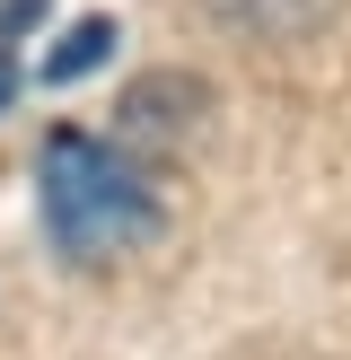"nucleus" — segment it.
Returning <instances> with one entry per match:
<instances>
[{
    "label": "nucleus",
    "instance_id": "nucleus-3",
    "mask_svg": "<svg viewBox=\"0 0 351 360\" xmlns=\"http://www.w3.org/2000/svg\"><path fill=\"white\" fill-rule=\"evenodd\" d=\"M211 18H220L228 35H263V44H290V35H307V27H325L343 0H202Z\"/></svg>",
    "mask_w": 351,
    "mask_h": 360
},
{
    "label": "nucleus",
    "instance_id": "nucleus-2",
    "mask_svg": "<svg viewBox=\"0 0 351 360\" xmlns=\"http://www.w3.org/2000/svg\"><path fill=\"white\" fill-rule=\"evenodd\" d=\"M123 141H150V150H167V141H193L211 115V88L193 79V70H150V79L123 88Z\"/></svg>",
    "mask_w": 351,
    "mask_h": 360
},
{
    "label": "nucleus",
    "instance_id": "nucleus-1",
    "mask_svg": "<svg viewBox=\"0 0 351 360\" xmlns=\"http://www.w3.org/2000/svg\"><path fill=\"white\" fill-rule=\"evenodd\" d=\"M35 211H44L53 255L70 264H114L140 238H158V185L132 167L123 141H97L79 123L44 132V167H35Z\"/></svg>",
    "mask_w": 351,
    "mask_h": 360
},
{
    "label": "nucleus",
    "instance_id": "nucleus-4",
    "mask_svg": "<svg viewBox=\"0 0 351 360\" xmlns=\"http://www.w3.org/2000/svg\"><path fill=\"white\" fill-rule=\"evenodd\" d=\"M105 53H114V18H79V27L62 35V53L44 62V79H79V70H97Z\"/></svg>",
    "mask_w": 351,
    "mask_h": 360
},
{
    "label": "nucleus",
    "instance_id": "nucleus-5",
    "mask_svg": "<svg viewBox=\"0 0 351 360\" xmlns=\"http://www.w3.org/2000/svg\"><path fill=\"white\" fill-rule=\"evenodd\" d=\"M9 97H18V53H9V35H0V115H9Z\"/></svg>",
    "mask_w": 351,
    "mask_h": 360
}]
</instances>
